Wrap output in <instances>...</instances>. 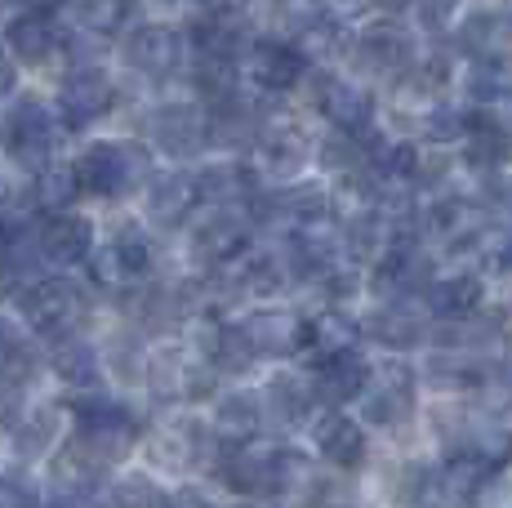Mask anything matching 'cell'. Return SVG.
<instances>
[{
    "mask_svg": "<svg viewBox=\"0 0 512 508\" xmlns=\"http://www.w3.org/2000/svg\"><path fill=\"white\" fill-rule=\"evenodd\" d=\"M18 308H23V321L45 339H76V330L90 317V290L72 277H41L36 286H27L18 295Z\"/></svg>",
    "mask_w": 512,
    "mask_h": 508,
    "instance_id": "obj_1",
    "label": "cell"
},
{
    "mask_svg": "<svg viewBox=\"0 0 512 508\" xmlns=\"http://www.w3.org/2000/svg\"><path fill=\"white\" fill-rule=\"evenodd\" d=\"M147 170H152V161L139 143H90L72 161L76 188L90 192V197H121L147 179Z\"/></svg>",
    "mask_w": 512,
    "mask_h": 508,
    "instance_id": "obj_2",
    "label": "cell"
},
{
    "mask_svg": "<svg viewBox=\"0 0 512 508\" xmlns=\"http://www.w3.org/2000/svg\"><path fill=\"white\" fill-rule=\"evenodd\" d=\"M352 63L366 76H383V81H401L415 58V36H410L406 23L397 18H374L370 27H361L357 41H352Z\"/></svg>",
    "mask_w": 512,
    "mask_h": 508,
    "instance_id": "obj_3",
    "label": "cell"
},
{
    "mask_svg": "<svg viewBox=\"0 0 512 508\" xmlns=\"http://www.w3.org/2000/svg\"><path fill=\"white\" fill-rule=\"evenodd\" d=\"M281 468H285V451H272V446H228L223 442V455L214 464V473L223 477L232 495H245V500H272L281 495Z\"/></svg>",
    "mask_w": 512,
    "mask_h": 508,
    "instance_id": "obj_4",
    "label": "cell"
},
{
    "mask_svg": "<svg viewBox=\"0 0 512 508\" xmlns=\"http://www.w3.org/2000/svg\"><path fill=\"white\" fill-rule=\"evenodd\" d=\"M147 455L161 468H214L223 455V437L214 428L196 424V419H165L152 437H147Z\"/></svg>",
    "mask_w": 512,
    "mask_h": 508,
    "instance_id": "obj_5",
    "label": "cell"
},
{
    "mask_svg": "<svg viewBox=\"0 0 512 508\" xmlns=\"http://www.w3.org/2000/svg\"><path fill=\"white\" fill-rule=\"evenodd\" d=\"M147 384L156 397H170V402H196L214 388V366L210 357H201L196 348H161L147 361Z\"/></svg>",
    "mask_w": 512,
    "mask_h": 508,
    "instance_id": "obj_6",
    "label": "cell"
},
{
    "mask_svg": "<svg viewBox=\"0 0 512 508\" xmlns=\"http://www.w3.org/2000/svg\"><path fill=\"white\" fill-rule=\"evenodd\" d=\"M308 103L334 125L339 134H374V103L357 81L334 72H312L308 76Z\"/></svg>",
    "mask_w": 512,
    "mask_h": 508,
    "instance_id": "obj_7",
    "label": "cell"
},
{
    "mask_svg": "<svg viewBox=\"0 0 512 508\" xmlns=\"http://www.w3.org/2000/svg\"><path fill=\"white\" fill-rule=\"evenodd\" d=\"M5 50L14 54V63L23 67H54L58 54L67 50V32H63V18L58 9H23V14L9 18L5 27Z\"/></svg>",
    "mask_w": 512,
    "mask_h": 508,
    "instance_id": "obj_8",
    "label": "cell"
},
{
    "mask_svg": "<svg viewBox=\"0 0 512 508\" xmlns=\"http://www.w3.org/2000/svg\"><path fill=\"white\" fill-rule=\"evenodd\" d=\"M147 268H152V241H147V232L134 228V223L116 228L112 237L94 250V281L103 290H130L134 281L147 277Z\"/></svg>",
    "mask_w": 512,
    "mask_h": 508,
    "instance_id": "obj_9",
    "label": "cell"
},
{
    "mask_svg": "<svg viewBox=\"0 0 512 508\" xmlns=\"http://www.w3.org/2000/svg\"><path fill=\"white\" fill-rule=\"evenodd\" d=\"M187 250H192L196 268L223 272V268H232L236 259H245V254H250V228H245V219H236V214L214 210V214H205V219L192 228Z\"/></svg>",
    "mask_w": 512,
    "mask_h": 508,
    "instance_id": "obj_10",
    "label": "cell"
},
{
    "mask_svg": "<svg viewBox=\"0 0 512 508\" xmlns=\"http://www.w3.org/2000/svg\"><path fill=\"white\" fill-rule=\"evenodd\" d=\"M361 415L379 428H401L415 415V370L406 361H388L370 375V388L361 397Z\"/></svg>",
    "mask_w": 512,
    "mask_h": 508,
    "instance_id": "obj_11",
    "label": "cell"
},
{
    "mask_svg": "<svg viewBox=\"0 0 512 508\" xmlns=\"http://www.w3.org/2000/svg\"><path fill=\"white\" fill-rule=\"evenodd\" d=\"M308 156H312L308 134L290 116H268V125L254 139V170L268 174V179H294L308 165Z\"/></svg>",
    "mask_w": 512,
    "mask_h": 508,
    "instance_id": "obj_12",
    "label": "cell"
},
{
    "mask_svg": "<svg viewBox=\"0 0 512 508\" xmlns=\"http://www.w3.org/2000/svg\"><path fill=\"white\" fill-rule=\"evenodd\" d=\"M116 103V85L103 67H76L63 76V90H58V116H63L67 130H85L98 116H107Z\"/></svg>",
    "mask_w": 512,
    "mask_h": 508,
    "instance_id": "obj_13",
    "label": "cell"
},
{
    "mask_svg": "<svg viewBox=\"0 0 512 508\" xmlns=\"http://www.w3.org/2000/svg\"><path fill=\"white\" fill-rule=\"evenodd\" d=\"M147 139L170 156H196L210 143V112L192 103H165L147 121Z\"/></svg>",
    "mask_w": 512,
    "mask_h": 508,
    "instance_id": "obj_14",
    "label": "cell"
},
{
    "mask_svg": "<svg viewBox=\"0 0 512 508\" xmlns=\"http://www.w3.org/2000/svg\"><path fill=\"white\" fill-rule=\"evenodd\" d=\"M125 63L147 81H165L183 67V32L161 23H143L125 36Z\"/></svg>",
    "mask_w": 512,
    "mask_h": 508,
    "instance_id": "obj_15",
    "label": "cell"
},
{
    "mask_svg": "<svg viewBox=\"0 0 512 508\" xmlns=\"http://www.w3.org/2000/svg\"><path fill=\"white\" fill-rule=\"evenodd\" d=\"M54 134H58V116L49 112L41 99H23L9 112V125H5V139H9V152L18 156L23 165L41 170L54 152Z\"/></svg>",
    "mask_w": 512,
    "mask_h": 508,
    "instance_id": "obj_16",
    "label": "cell"
},
{
    "mask_svg": "<svg viewBox=\"0 0 512 508\" xmlns=\"http://www.w3.org/2000/svg\"><path fill=\"white\" fill-rule=\"evenodd\" d=\"M361 330L374 339V344L392 348V353H406V348H419V339H428V312L419 308V299H383L379 308L361 321Z\"/></svg>",
    "mask_w": 512,
    "mask_h": 508,
    "instance_id": "obj_17",
    "label": "cell"
},
{
    "mask_svg": "<svg viewBox=\"0 0 512 508\" xmlns=\"http://www.w3.org/2000/svg\"><path fill=\"white\" fill-rule=\"evenodd\" d=\"M245 67H250V81L259 85V90H294V85L308 81V54H299L290 41H254L250 45V58H245Z\"/></svg>",
    "mask_w": 512,
    "mask_h": 508,
    "instance_id": "obj_18",
    "label": "cell"
},
{
    "mask_svg": "<svg viewBox=\"0 0 512 508\" xmlns=\"http://www.w3.org/2000/svg\"><path fill=\"white\" fill-rule=\"evenodd\" d=\"M499 482V459H490L486 451H450V459L437 473V491L450 504H477L486 495V486Z\"/></svg>",
    "mask_w": 512,
    "mask_h": 508,
    "instance_id": "obj_19",
    "label": "cell"
},
{
    "mask_svg": "<svg viewBox=\"0 0 512 508\" xmlns=\"http://www.w3.org/2000/svg\"><path fill=\"white\" fill-rule=\"evenodd\" d=\"M36 254L49 263H63V268L67 263L94 259V223L72 210L49 214L41 228H36Z\"/></svg>",
    "mask_w": 512,
    "mask_h": 508,
    "instance_id": "obj_20",
    "label": "cell"
},
{
    "mask_svg": "<svg viewBox=\"0 0 512 508\" xmlns=\"http://www.w3.org/2000/svg\"><path fill=\"white\" fill-rule=\"evenodd\" d=\"M370 375L374 370H370L366 357L343 353V357H334V361H326V366L312 370V397L330 410H339L343 402H361L366 388H370Z\"/></svg>",
    "mask_w": 512,
    "mask_h": 508,
    "instance_id": "obj_21",
    "label": "cell"
},
{
    "mask_svg": "<svg viewBox=\"0 0 512 508\" xmlns=\"http://www.w3.org/2000/svg\"><path fill=\"white\" fill-rule=\"evenodd\" d=\"M192 41L201 58H223V63H236V54L250 41V18L241 9H205V14L192 18Z\"/></svg>",
    "mask_w": 512,
    "mask_h": 508,
    "instance_id": "obj_22",
    "label": "cell"
},
{
    "mask_svg": "<svg viewBox=\"0 0 512 508\" xmlns=\"http://www.w3.org/2000/svg\"><path fill=\"white\" fill-rule=\"evenodd\" d=\"M459 152H464L468 165L477 170H499V165L512 156V130L499 112H481V107H468V130L459 139Z\"/></svg>",
    "mask_w": 512,
    "mask_h": 508,
    "instance_id": "obj_23",
    "label": "cell"
},
{
    "mask_svg": "<svg viewBox=\"0 0 512 508\" xmlns=\"http://www.w3.org/2000/svg\"><path fill=\"white\" fill-rule=\"evenodd\" d=\"M192 312V290L179 286V281H152V286H139V299L130 304V317L139 321V330H152V335H165Z\"/></svg>",
    "mask_w": 512,
    "mask_h": 508,
    "instance_id": "obj_24",
    "label": "cell"
},
{
    "mask_svg": "<svg viewBox=\"0 0 512 508\" xmlns=\"http://www.w3.org/2000/svg\"><path fill=\"white\" fill-rule=\"evenodd\" d=\"M352 344H357V321L343 317L339 308H326L303 321V357L312 361V370L343 357V353H357Z\"/></svg>",
    "mask_w": 512,
    "mask_h": 508,
    "instance_id": "obj_25",
    "label": "cell"
},
{
    "mask_svg": "<svg viewBox=\"0 0 512 508\" xmlns=\"http://www.w3.org/2000/svg\"><path fill=\"white\" fill-rule=\"evenodd\" d=\"M317 451L326 464L334 468H361L366 464V428L357 424V419H348L343 410H326V415L317 419Z\"/></svg>",
    "mask_w": 512,
    "mask_h": 508,
    "instance_id": "obj_26",
    "label": "cell"
},
{
    "mask_svg": "<svg viewBox=\"0 0 512 508\" xmlns=\"http://www.w3.org/2000/svg\"><path fill=\"white\" fill-rule=\"evenodd\" d=\"M245 335H250L254 353L259 357H294L303 353V321L294 317V312H250V317L241 321Z\"/></svg>",
    "mask_w": 512,
    "mask_h": 508,
    "instance_id": "obj_27",
    "label": "cell"
},
{
    "mask_svg": "<svg viewBox=\"0 0 512 508\" xmlns=\"http://www.w3.org/2000/svg\"><path fill=\"white\" fill-rule=\"evenodd\" d=\"M201 205V188H196V174H161L147 188V214L156 223H183L187 214Z\"/></svg>",
    "mask_w": 512,
    "mask_h": 508,
    "instance_id": "obj_28",
    "label": "cell"
},
{
    "mask_svg": "<svg viewBox=\"0 0 512 508\" xmlns=\"http://www.w3.org/2000/svg\"><path fill=\"white\" fill-rule=\"evenodd\" d=\"M312 379H299V375H277L268 388H263V419H272L277 428H290L299 419H308L312 410Z\"/></svg>",
    "mask_w": 512,
    "mask_h": 508,
    "instance_id": "obj_29",
    "label": "cell"
},
{
    "mask_svg": "<svg viewBox=\"0 0 512 508\" xmlns=\"http://www.w3.org/2000/svg\"><path fill=\"white\" fill-rule=\"evenodd\" d=\"M72 415H76V428H90V433H121V437H134L139 424H134L130 406L116 402L107 393H85L72 402Z\"/></svg>",
    "mask_w": 512,
    "mask_h": 508,
    "instance_id": "obj_30",
    "label": "cell"
},
{
    "mask_svg": "<svg viewBox=\"0 0 512 508\" xmlns=\"http://www.w3.org/2000/svg\"><path fill=\"white\" fill-rule=\"evenodd\" d=\"M428 308L437 312L441 321H459L481 312V277L472 272H459V277H437L428 290Z\"/></svg>",
    "mask_w": 512,
    "mask_h": 508,
    "instance_id": "obj_31",
    "label": "cell"
},
{
    "mask_svg": "<svg viewBox=\"0 0 512 508\" xmlns=\"http://www.w3.org/2000/svg\"><path fill=\"white\" fill-rule=\"evenodd\" d=\"M263 424V397H254V393H232V397H223L219 410H214V433L223 437L228 446H245L254 437V428Z\"/></svg>",
    "mask_w": 512,
    "mask_h": 508,
    "instance_id": "obj_32",
    "label": "cell"
},
{
    "mask_svg": "<svg viewBox=\"0 0 512 508\" xmlns=\"http://www.w3.org/2000/svg\"><path fill=\"white\" fill-rule=\"evenodd\" d=\"M98 370H103V353H98L94 344H85L81 335L76 339H63V344L54 348V375L63 379V384L72 388H90L98 384Z\"/></svg>",
    "mask_w": 512,
    "mask_h": 508,
    "instance_id": "obj_33",
    "label": "cell"
},
{
    "mask_svg": "<svg viewBox=\"0 0 512 508\" xmlns=\"http://www.w3.org/2000/svg\"><path fill=\"white\" fill-rule=\"evenodd\" d=\"M254 170H241V165H205L196 174V188H201V201L205 205H228V201H254L259 188L250 183Z\"/></svg>",
    "mask_w": 512,
    "mask_h": 508,
    "instance_id": "obj_34",
    "label": "cell"
},
{
    "mask_svg": "<svg viewBox=\"0 0 512 508\" xmlns=\"http://www.w3.org/2000/svg\"><path fill=\"white\" fill-rule=\"evenodd\" d=\"M205 357H210L214 370H250L254 361H259V353H254V344H250V335H245L241 321H223V326H214Z\"/></svg>",
    "mask_w": 512,
    "mask_h": 508,
    "instance_id": "obj_35",
    "label": "cell"
},
{
    "mask_svg": "<svg viewBox=\"0 0 512 508\" xmlns=\"http://www.w3.org/2000/svg\"><path fill=\"white\" fill-rule=\"evenodd\" d=\"M36 370V353L27 348V339L18 335L14 321L0 317V388H18L27 384Z\"/></svg>",
    "mask_w": 512,
    "mask_h": 508,
    "instance_id": "obj_36",
    "label": "cell"
},
{
    "mask_svg": "<svg viewBox=\"0 0 512 508\" xmlns=\"http://www.w3.org/2000/svg\"><path fill=\"white\" fill-rule=\"evenodd\" d=\"M468 254L477 259L481 272H512V228L490 219L486 228L477 232V241L468 246Z\"/></svg>",
    "mask_w": 512,
    "mask_h": 508,
    "instance_id": "obj_37",
    "label": "cell"
},
{
    "mask_svg": "<svg viewBox=\"0 0 512 508\" xmlns=\"http://www.w3.org/2000/svg\"><path fill=\"white\" fill-rule=\"evenodd\" d=\"M54 442H58V410L54 406L32 410V415L18 424V437H14V446L23 459H41Z\"/></svg>",
    "mask_w": 512,
    "mask_h": 508,
    "instance_id": "obj_38",
    "label": "cell"
},
{
    "mask_svg": "<svg viewBox=\"0 0 512 508\" xmlns=\"http://www.w3.org/2000/svg\"><path fill=\"white\" fill-rule=\"evenodd\" d=\"M72 18L85 27V36H116L130 23V9L125 5H76Z\"/></svg>",
    "mask_w": 512,
    "mask_h": 508,
    "instance_id": "obj_39",
    "label": "cell"
},
{
    "mask_svg": "<svg viewBox=\"0 0 512 508\" xmlns=\"http://www.w3.org/2000/svg\"><path fill=\"white\" fill-rule=\"evenodd\" d=\"M165 500H170V495L156 491V486L147 482V477L121 482V486L112 491V504H116V508H165Z\"/></svg>",
    "mask_w": 512,
    "mask_h": 508,
    "instance_id": "obj_40",
    "label": "cell"
},
{
    "mask_svg": "<svg viewBox=\"0 0 512 508\" xmlns=\"http://www.w3.org/2000/svg\"><path fill=\"white\" fill-rule=\"evenodd\" d=\"M486 201H490V214H499L495 223L512 228V179H508V174H490V183H486Z\"/></svg>",
    "mask_w": 512,
    "mask_h": 508,
    "instance_id": "obj_41",
    "label": "cell"
},
{
    "mask_svg": "<svg viewBox=\"0 0 512 508\" xmlns=\"http://www.w3.org/2000/svg\"><path fill=\"white\" fill-rule=\"evenodd\" d=\"M0 508H41L36 486L27 477H0Z\"/></svg>",
    "mask_w": 512,
    "mask_h": 508,
    "instance_id": "obj_42",
    "label": "cell"
},
{
    "mask_svg": "<svg viewBox=\"0 0 512 508\" xmlns=\"http://www.w3.org/2000/svg\"><path fill=\"white\" fill-rule=\"evenodd\" d=\"M23 424V402H18V388H0V433L5 428Z\"/></svg>",
    "mask_w": 512,
    "mask_h": 508,
    "instance_id": "obj_43",
    "label": "cell"
},
{
    "mask_svg": "<svg viewBox=\"0 0 512 508\" xmlns=\"http://www.w3.org/2000/svg\"><path fill=\"white\" fill-rule=\"evenodd\" d=\"M14 81H18V72H14V54L0 50V99H5V94H14Z\"/></svg>",
    "mask_w": 512,
    "mask_h": 508,
    "instance_id": "obj_44",
    "label": "cell"
},
{
    "mask_svg": "<svg viewBox=\"0 0 512 508\" xmlns=\"http://www.w3.org/2000/svg\"><path fill=\"white\" fill-rule=\"evenodd\" d=\"M165 508H205V500L196 491H179V495H170V500H165Z\"/></svg>",
    "mask_w": 512,
    "mask_h": 508,
    "instance_id": "obj_45",
    "label": "cell"
},
{
    "mask_svg": "<svg viewBox=\"0 0 512 508\" xmlns=\"http://www.w3.org/2000/svg\"><path fill=\"white\" fill-rule=\"evenodd\" d=\"M499 482L512 491V442H508V451H504V459H499Z\"/></svg>",
    "mask_w": 512,
    "mask_h": 508,
    "instance_id": "obj_46",
    "label": "cell"
}]
</instances>
